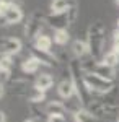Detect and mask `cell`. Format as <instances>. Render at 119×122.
<instances>
[{"instance_id": "6da1fadb", "label": "cell", "mask_w": 119, "mask_h": 122, "mask_svg": "<svg viewBox=\"0 0 119 122\" xmlns=\"http://www.w3.org/2000/svg\"><path fill=\"white\" fill-rule=\"evenodd\" d=\"M104 41H106V26L101 20H95L90 23L87 31V42L90 49V56L96 60H101L104 56Z\"/></svg>"}, {"instance_id": "7a4b0ae2", "label": "cell", "mask_w": 119, "mask_h": 122, "mask_svg": "<svg viewBox=\"0 0 119 122\" xmlns=\"http://www.w3.org/2000/svg\"><path fill=\"white\" fill-rule=\"evenodd\" d=\"M83 80H85L87 86L98 96H104V94L111 93L114 90V81L113 80L103 78V76L95 75V73H83Z\"/></svg>"}, {"instance_id": "3957f363", "label": "cell", "mask_w": 119, "mask_h": 122, "mask_svg": "<svg viewBox=\"0 0 119 122\" xmlns=\"http://www.w3.org/2000/svg\"><path fill=\"white\" fill-rule=\"evenodd\" d=\"M46 23V16L41 13V10L33 11L29 16H28L26 23H25V36L29 41H34L38 36L43 34V26Z\"/></svg>"}, {"instance_id": "277c9868", "label": "cell", "mask_w": 119, "mask_h": 122, "mask_svg": "<svg viewBox=\"0 0 119 122\" xmlns=\"http://www.w3.org/2000/svg\"><path fill=\"white\" fill-rule=\"evenodd\" d=\"M46 23L51 28L55 29H67L70 26V18H69V10L62 13H49L46 16Z\"/></svg>"}, {"instance_id": "5b68a950", "label": "cell", "mask_w": 119, "mask_h": 122, "mask_svg": "<svg viewBox=\"0 0 119 122\" xmlns=\"http://www.w3.org/2000/svg\"><path fill=\"white\" fill-rule=\"evenodd\" d=\"M23 49V42L18 38H5L0 41V52H5L8 56H16Z\"/></svg>"}, {"instance_id": "8992f818", "label": "cell", "mask_w": 119, "mask_h": 122, "mask_svg": "<svg viewBox=\"0 0 119 122\" xmlns=\"http://www.w3.org/2000/svg\"><path fill=\"white\" fill-rule=\"evenodd\" d=\"M57 94L64 101H67V99H70V98L75 96V85H73L70 75L67 78H64L62 81H59V85H57Z\"/></svg>"}, {"instance_id": "52a82bcc", "label": "cell", "mask_w": 119, "mask_h": 122, "mask_svg": "<svg viewBox=\"0 0 119 122\" xmlns=\"http://www.w3.org/2000/svg\"><path fill=\"white\" fill-rule=\"evenodd\" d=\"M43 67V62L38 59L36 56H28L25 60H23V64H21V72L25 73V75H34V73H38V70Z\"/></svg>"}, {"instance_id": "ba28073f", "label": "cell", "mask_w": 119, "mask_h": 122, "mask_svg": "<svg viewBox=\"0 0 119 122\" xmlns=\"http://www.w3.org/2000/svg\"><path fill=\"white\" fill-rule=\"evenodd\" d=\"M21 20H23V10H21V7L18 3L8 5V10H7L5 16H3L5 25H18Z\"/></svg>"}, {"instance_id": "9c48e42d", "label": "cell", "mask_w": 119, "mask_h": 122, "mask_svg": "<svg viewBox=\"0 0 119 122\" xmlns=\"http://www.w3.org/2000/svg\"><path fill=\"white\" fill-rule=\"evenodd\" d=\"M52 44L54 39L47 34H41L33 41V49H36L39 52H46V54H52Z\"/></svg>"}, {"instance_id": "30bf717a", "label": "cell", "mask_w": 119, "mask_h": 122, "mask_svg": "<svg viewBox=\"0 0 119 122\" xmlns=\"http://www.w3.org/2000/svg\"><path fill=\"white\" fill-rule=\"evenodd\" d=\"M52 85H54V76L51 75V73H41V75L36 76L33 86L36 90H39V91H43V93H47L52 88Z\"/></svg>"}, {"instance_id": "8fae6325", "label": "cell", "mask_w": 119, "mask_h": 122, "mask_svg": "<svg viewBox=\"0 0 119 122\" xmlns=\"http://www.w3.org/2000/svg\"><path fill=\"white\" fill-rule=\"evenodd\" d=\"M44 111H46V116L47 117H51V116H59V117H65V114H67V107H65V104L62 101H49L46 104V107H44Z\"/></svg>"}, {"instance_id": "7c38bea8", "label": "cell", "mask_w": 119, "mask_h": 122, "mask_svg": "<svg viewBox=\"0 0 119 122\" xmlns=\"http://www.w3.org/2000/svg\"><path fill=\"white\" fill-rule=\"evenodd\" d=\"M72 54L75 59L83 60V57L90 56V49H88V42L82 41V39H75L72 42Z\"/></svg>"}, {"instance_id": "4fadbf2b", "label": "cell", "mask_w": 119, "mask_h": 122, "mask_svg": "<svg viewBox=\"0 0 119 122\" xmlns=\"http://www.w3.org/2000/svg\"><path fill=\"white\" fill-rule=\"evenodd\" d=\"M77 0H52L51 3V13H62L72 7H77Z\"/></svg>"}, {"instance_id": "5bb4252c", "label": "cell", "mask_w": 119, "mask_h": 122, "mask_svg": "<svg viewBox=\"0 0 119 122\" xmlns=\"http://www.w3.org/2000/svg\"><path fill=\"white\" fill-rule=\"evenodd\" d=\"M54 44L59 47H64L70 42V33L69 29H55L54 31Z\"/></svg>"}, {"instance_id": "9a60e30c", "label": "cell", "mask_w": 119, "mask_h": 122, "mask_svg": "<svg viewBox=\"0 0 119 122\" xmlns=\"http://www.w3.org/2000/svg\"><path fill=\"white\" fill-rule=\"evenodd\" d=\"M28 101L31 104H41V103H44L46 101V93H43V91H39V90H36L34 86L28 91V94L25 96Z\"/></svg>"}, {"instance_id": "2e32d148", "label": "cell", "mask_w": 119, "mask_h": 122, "mask_svg": "<svg viewBox=\"0 0 119 122\" xmlns=\"http://www.w3.org/2000/svg\"><path fill=\"white\" fill-rule=\"evenodd\" d=\"M73 121L75 122H98V119L93 116L88 109H80L78 112H75L73 114Z\"/></svg>"}, {"instance_id": "e0dca14e", "label": "cell", "mask_w": 119, "mask_h": 122, "mask_svg": "<svg viewBox=\"0 0 119 122\" xmlns=\"http://www.w3.org/2000/svg\"><path fill=\"white\" fill-rule=\"evenodd\" d=\"M101 62H103L104 65L116 68V67L119 65V56L116 52H113V51H108V52H104V56L101 57Z\"/></svg>"}, {"instance_id": "ac0fdd59", "label": "cell", "mask_w": 119, "mask_h": 122, "mask_svg": "<svg viewBox=\"0 0 119 122\" xmlns=\"http://www.w3.org/2000/svg\"><path fill=\"white\" fill-rule=\"evenodd\" d=\"M11 68H13V59H11V56L5 54V52H0V72L11 73Z\"/></svg>"}, {"instance_id": "d6986e66", "label": "cell", "mask_w": 119, "mask_h": 122, "mask_svg": "<svg viewBox=\"0 0 119 122\" xmlns=\"http://www.w3.org/2000/svg\"><path fill=\"white\" fill-rule=\"evenodd\" d=\"M7 10H8V5H7L5 2H0V20H3L5 13H7Z\"/></svg>"}, {"instance_id": "ffe728a7", "label": "cell", "mask_w": 119, "mask_h": 122, "mask_svg": "<svg viewBox=\"0 0 119 122\" xmlns=\"http://www.w3.org/2000/svg\"><path fill=\"white\" fill-rule=\"evenodd\" d=\"M109 51H113V52H116L119 56V44H116V42H113V46H111V49Z\"/></svg>"}, {"instance_id": "44dd1931", "label": "cell", "mask_w": 119, "mask_h": 122, "mask_svg": "<svg viewBox=\"0 0 119 122\" xmlns=\"http://www.w3.org/2000/svg\"><path fill=\"white\" fill-rule=\"evenodd\" d=\"M5 94V83L3 81H0V98Z\"/></svg>"}, {"instance_id": "7402d4cb", "label": "cell", "mask_w": 119, "mask_h": 122, "mask_svg": "<svg viewBox=\"0 0 119 122\" xmlns=\"http://www.w3.org/2000/svg\"><path fill=\"white\" fill-rule=\"evenodd\" d=\"M0 122H7V114L0 109Z\"/></svg>"}, {"instance_id": "603a6c76", "label": "cell", "mask_w": 119, "mask_h": 122, "mask_svg": "<svg viewBox=\"0 0 119 122\" xmlns=\"http://www.w3.org/2000/svg\"><path fill=\"white\" fill-rule=\"evenodd\" d=\"M0 2H5L7 5H15V3H16L18 0H0Z\"/></svg>"}, {"instance_id": "cb8c5ba5", "label": "cell", "mask_w": 119, "mask_h": 122, "mask_svg": "<svg viewBox=\"0 0 119 122\" xmlns=\"http://www.w3.org/2000/svg\"><path fill=\"white\" fill-rule=\"evenodd\" d=\"M25 122H39V119H36V117H31V119H26Z\"/></svg>"}, {"instance_id": "d4e9b609", "label": "cell", "mask_w": 119, "mask_h": 122, "mask_svg": "<svg viewBox=\"0 0 119 122\" xmlns=\"http://www.w3.org/2000/svg\"><path fill=\"white\" fill-rule=\"evenodd\" d=\"M116 122H119V114H118V119H116Z\"/></svg>"}, {"instance_id": "484cf974", "label": "cell", "mask_w": 119, "mask_h": 122, "mask_svg": "<svg viewBox=\"0 0 119 122\" xmlns=\"http://www.w3.org/2000/svg\"><path fill=\"white\" fill-rule=\"evenodd\" d=\"M116 5H119V0H116Z\"/></svg>"}]
</instances>
